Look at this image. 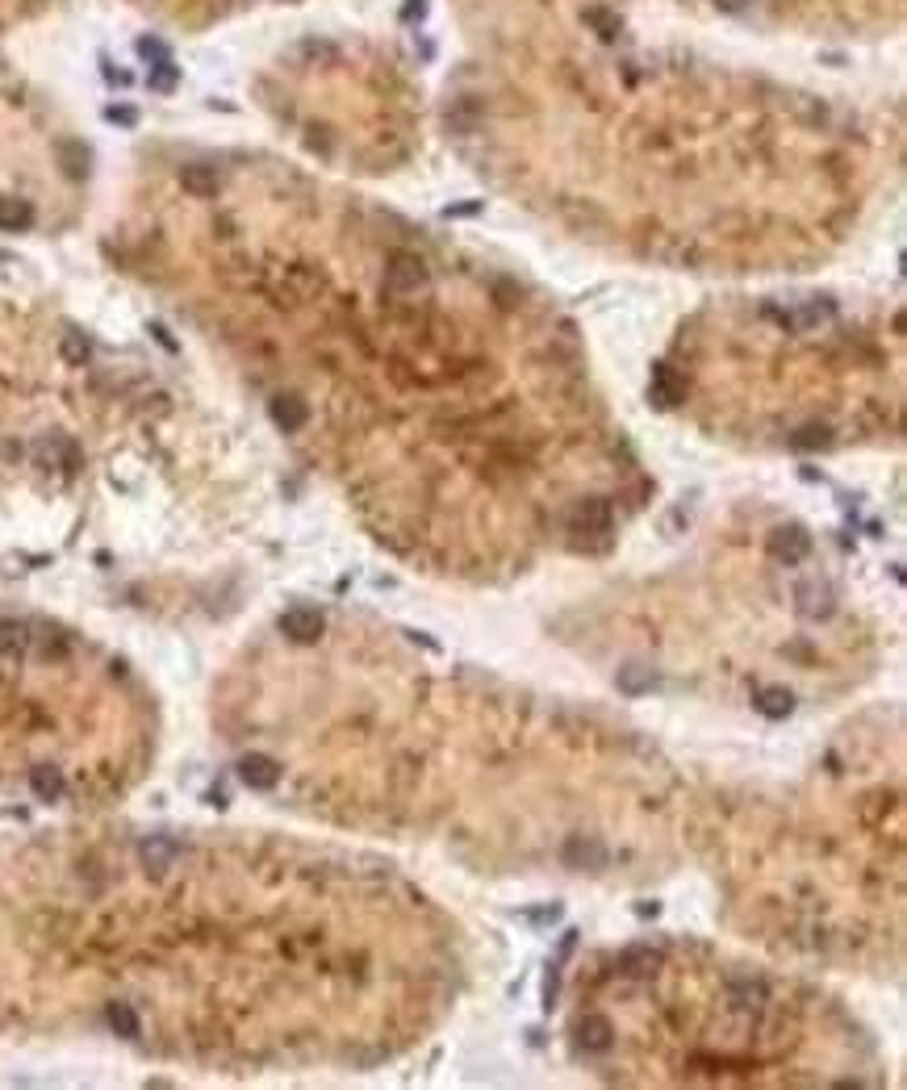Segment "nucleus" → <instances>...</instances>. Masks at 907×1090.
Segmentation results:
<instances>
[{
    "label": "nucleus",
    "mask_w": 907,
    "mask_h": 1090,
    "mask_svg": "<svg viewBox=\"0 0 907 1090\" xmlns=\"http://www.w3.org/2000/svg\"><path fill=\"white\" fill-rule=\"evenodd\" d=\"M385 284L393 293H414V289H423L427 284V264L418 259L414 251H398V255H389V264H385Z\"/></svg>",
    "instance_id": "1"
},
{
    "label": "nucleus",
    "mask_w": 907,
    "mask_h": 1090,
    "mask_svg": "<svg viewBox=\"0 0 907 1090\" xmlns=\"http://www.w3.org/2000/svg\"><path fill=\"white\" fill-rule=\"evenodd\" d=\"M569 527L577 535H607L611 531V502L602 497H590V502H577L569 514Z\"/></svg>",
    "instance_id": "2"
},
{
    "label": "nucleus",
    "mask_w": 907,
    "mask_h": 1090,
    "mask_svg": "<svg viewBox=\"0 0 907 1090\" xmlns=\"http://www.w3.org/2000/svg\"><path fill=\"white\" fill-rule=\"evenodd\" d=\"M281 635H289L293 644H314L322 635V610L314 606H293L281 614Z\"/></svg>",
    "instance_id": "3"
},
{
    "label": "nucleus",
    "mask_w": 907,
    "mask_h": 1090,
    "mask_svg": "<svg viewBox=\"0 0 907 1090\" xmlns=\"http://www.w3.org/2000/svg\"><path fill=\"white\" fill-rule=\"evenodd\" d=\"M239 777H243V786H251V790H272L276 781H281V765H276L272 756H264V752H247L243 761H239Z\"/></svg>",
    "instance_id": "4"
},
{
    "label": "nucleus",
    "mask_w": 907,
    "mask_h": 1090,
    "mask_svg": "<svg viewBox=\"0 0 907 1090\" xmlns=\"http://www.w3.org/2000/svg\"><path fill=\"white\" fill-rule=\"evenodd\" d=\"M807 552H811V535H803L799 527H778V531L770 535V556H774V560L799 564Z\"/></svg>",
    "instance_id": "5"
},
{
    "label": "nucleus",
    "mask_w": 907,
    "mask_h": 1090,
    "mask_svg": "<svg viewBox=\"0 0 907 1090\" xmlns=\"http://www.w3.org/2000/svg\"><path fill=\"white\" fill-rule=\"evenodd\" d=\"M306 418H310L306 401H297V397H276V401H272V422L281 426L285 435L301 431V426H306Z\"/></svg>",
    "instance_id": "6"
},
{
    "label": "nucleus",
    "mask_w": 907,
    "mask_h": 1090,
    "mask_svg": "<svg viewBox=\"0 0 907 1090\" xmlns=\"http://www.w3.org/2000/svg\"><path fill=\"white\" fill-rule=\"evenodd\" d=\"M138 857H143V865L151 873H164L172 865V857H176V844L168 836H147L143 844H138Z\"/></svg>",
    "instance_id": "7"
},
{
    "label": "nucleus",
    "mask_w": 907,
    "mask_h": 1090,
    "mask_svg": "<svg viewBox=\"0 0 907 1090\" xmlns=\"http://www.w3.org/2000/svg\"><path fill=\"white\" fill-rule=\"evenodd\" d=\"M577 1036H581V1045H586L590 1053H602V1049H611L615 1028H611V1020H602V1015H586L581 1028H577Z\"/></svg>",
    "instance_id": "8"
},
{
    "label": "nucleus",
    "mask_w": 907,
    "mask_h": 1090,
    "mask_svg": "<svg viewBox=\"0 0 907 1090\" xmlns=\"http://www.w3.org/2000/svg\"><path fill=\"white\" fill-rule=\"evenodd\" d=\"M607 861V848L602 844H594V840H581V836H573L569 844H565V865H573V869H586V865H602Z\"/></svg>",
    "instance_id": "9"
},
{
    "label": "nucleus",
    "mask_w": 907,
    "mask_h": 1090,
    "mask_svg": "<svg viewBox=\"0 0 907 1090\" xmlns=\"http://www.w3.org/2000/svg\"><path fill=\"white\" fill-rule=\"evenodd\" d=\"M26 648H30V627L26 623H13V619H5L0 623V656H26Z\"/></svg>",
    "instance_id": "10"
},
{
    "label": "nucleus",
    "mask_w": 907,
    "mask_h": 1090,
    "mask_svg": "<svg viewBox=\"0 0 907 1090\" xmlns=\"http://www.w3.org/2000/svg\"><path fill=\"white\" fill-rule=\"evenodd\" d=\"M790 706H795V698H790V690H782V685H770V690L757 694V710L765 719H786Z\"/></svg>",
    "instance_id": "11"
},
{
    "label": "nucleus",
    "mask_w": 907,
    "mask_h": 1090,
    "mask_svg": "<svg viewBox=\"0 0 907 1090\" xmlns=\"http://www.w3.org/2000/svg\"><path fill=\"white\" fill-rule=\"evenodd\" d=\"M180 184H184V193H193V197H214L218 193V176L201 168V163H193V168H184L180 172Z\"/></svg>",
    "instance_id": "12"
},
{
    "label": "nucleus",
    "mask_w": 907,
    "mask_h": 1090,
    "mask_svg": "<svg viewBox=\"0 0 907 1090\" xmlns=\"http://www.w3.org/2000/svg\"><path fill=\"white\" fill-rule=\"evenodd\" d=\"M30 226H34V209L26 201H0V230L17 234V230H30Z\"/></svg>",
    "instance_id": "13"
},
{
    "label": "nucleus",
    "mask_w": 907,
    "mask_h": 1090,
    "mask_svg": "<svg viewBox=\"0 0 907 1090\" xmlns=\"http://www.w3.org/2000/svg\"><path fill=\"white\" fill-rule=\"evenodd\" d=\"M105 1020H109V1028L118 1032L122 1040H134V1036H138V1011H134L130 1003H109Z\"/></svg>",
    "instance_id": "14"
},
{
    "label": "nucleus",
    "mask_w": 907,
    "mask_h": 1090,
    "mask_svg": "<svg viewBox=\"0 0 907 1090\" xmlns=\"http://www.w3.org/2000/svg\"><path fill=\"white\" fill-rule=\"evenodd\" d=\"M30 786H34V794H38L42 802H55V798L63 794V773L51 769V765H42V769L30 773Z\"/></svg>",
    "instance_id": "15"
},
{
    "label": "nucleus",
    "mask_w": 907,
    "mask_h": 1090,
    "mask_svg": "<svg viewBox=\"0 0 907 1090\" xmlns=\"http://www.w3.org/2000/svg\"><path fill=\"white\" fill-rule=\"evenodd\" d=\"M799 614H807V619H824V614L832 610L828 606V589H816V585H803L799 589Z\"/></svg>",
    "instance_id": "16"
},
{
    "label": "nucleus",
    "mask_w": 907,
    "mask_h": 1090,
    "mask_svg": "<svg viewBox=\"0 0 907 1090\" xmlns=\"http://www.w3.org/2000/svg\"><path fill=\"white\" fill-rule=\"evenodd\" d=\"M653 965H657V953H648V949H632V953L619 957V969H623V974H648Z\"/></svg>",
    "instance_id": "17"
},
{
    "label": "nucleus",
    "mask_w": 907,
    "mask_h": 1090,
    "mask_svg": "<svg viewBox=\"0 0 907 1090\" xmlns=\"http://www.w3.org/2000/svg\"><path fill=\"white\" fill-rule=\"evenodd\" d=\"M59 155H63V163H67V172H72V176H84V172H88V151L80 147V142H63Z\"/></svg>",
    "instance_id": "18"
},
{
    "label": "nucleus",
    "mask_w": 907,
    "mask_h": 1090,
    "mask_svg": "<svg viewBox=\"0 0 907 1090\" xmlns=\"http://www.w3.org/2000/svg\"><path fill=\"white\" fill-rule=\"evenodd\" d=\"M151 88H155V92H172V88H176V67H172V59H168V63H155V71H151Z\"/></svg>",
    "instance_id": "19"
},
{
    "label": "nucleus",
    "mask_w": 907,
    "mask_h": 1090,
    "mask_svg": "<svg viewBox=\"0 0 907 1090\" xmlns=\"http://www.w3.org/2000/svg\"><path fill=\"white\" fill-rule=\"evenodd\" d=\"M63 360H67V364H88V343H84V335H67V339H63Z\"/></svg>",
    "instance_id": "20"
}]
</instances>
